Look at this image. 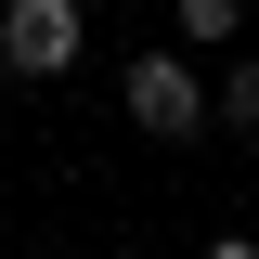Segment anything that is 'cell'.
Listing matches in <instances>:
<instances>
[{
	"mask_svg": "<svg viewBox=\"0 0 259 259\" xmlns=\"http://www.w3.org/2000/svg\"><path fill=\"white\" fill-rule=\"evenodd\" d=\"M221 130H233V143H259V52H233V78H221Z\"/></svg>",
	"mask_w": 259,
	"mask_h": 259,
	"instance_id": "277c9868",
	"label": "cell"
},
{
	"mask_svg": "<svg viewBox=\"0 0 259 259\" xmlns=\"http://www.w3.org/2000/svg\"><path fill=\"white\" fill-rule=\"evenodd\" d=\"M168 26H182V52H233L246 39V0H168Z\"/></svg>",
	"mask_w": 259,
	"mask_h": 259,
	"instance_id": "3957f363",
	"label": "cell"
},
{
	"mask_svg": "<svg viewBox=\"0 0 259 259\" xmlns=\"http://www.w3.org/2000/svg\"><path fill=\"white\" fill-rule=\"evenodd\" d=\"M78 52H91V13L78 0H0V65L13 78H65Z\"/></svg>",
	"mask_w": 259,
	"mask_h": 259,
	"instance_id": "7a4b0ae2",
	"label": "cell"
},
{
	"mask_svg": "<svg viewBox=\"0 0 259 259\" xmlns=\"http://www.w3.org/2000/svg\"><path fill=\"white\" fill-rule=\"evenodd\" d=\"M130 130H143V143H194V130L221 117V91H207V78H194V52L182 39H168V52H130Z\"/></svg>",
	"mask_w": 259,
	"mask_h": 259,
	"instance_id": "6da1fadb",
	"label": "cell"
},
{
	"mask_svg": "<svg viewBox=\"0 0 259 259\" xmlns=\"http://www.w3.org/2000/svg\"><path fill=\"white\" fill-rule=\"evenodd\" d=\"M194 259H259V233H207V246H194Z\"/></svg>",
	"mask_w": 259,
	"mask_h": 259,
	"instance_id": "5b68a950",
	"label": "cell"
}]
</instances>
